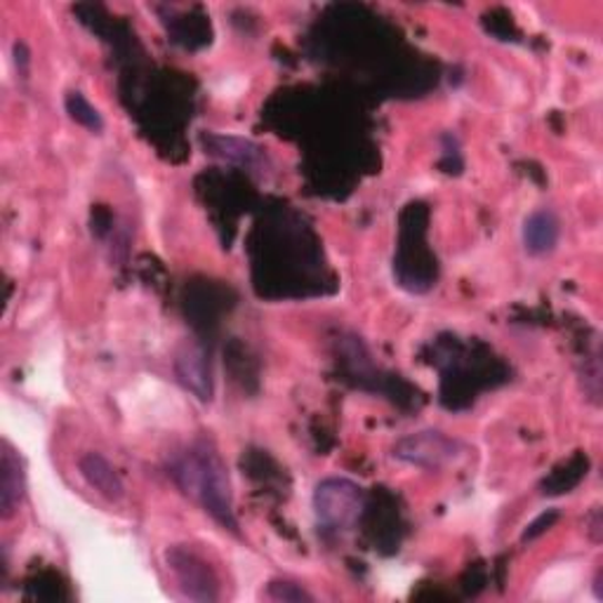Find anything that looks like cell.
Wrapping results in <instances>:
<instances>
[{
    "label": "cell",
    "mask_w": 603,
    "mask_h": 603,
    "mask_svg": "<svg viewBox=\"0 0 603 603\" xmlns=\"http://www.w3.org/2000/svg\"><path fill=\"white\" fill-rule=\"evenodd\" d=\"M168 569L172 571L178 587L191 601H218L220 599V577L210 569V563L191 552L182 544H174L165 552Z\"/></svg>",
    "instance_id": "277c9868"
},
{
    "label": "cell",
    "mask_w": 603,
    "mask_h": 603,
    "mask_svg": "<svg viewBox=\"0 0 603 603\" xmlns=\"http://www.w3.org/2000/svg\"><path fill=\"white\" fill-rule=\"evenodd\" d=\"M365 510V491L352 479L328 476L314 489V512L321 526L333 533L352 531Z\"/></svg>",
    "instance_id": "7a4b0ae2"
},
{
    "label": "cell",
    "mask_w": 603,
    "mask_h": 603,
    "mask_svg": "<svg viewBox=\"0 0 603 603\" xmlns=\"http://www.w3.org/2000/svg\"><path fill=\"white\" fill-rule=\"evenodd\" d=\"M201 140H203L205 153L218 155V159L222 161L243 165L248 170H262L267 165L264 151L250 140L231 138V134H218V132H205Z\"/></svg>",
    "instance_id": "ba28073f"
},
{
    "label": "cell",
    "mask_w": 603,
    "mask_h": 603,
    "mask_svg": "<svg viewBox=\"0 0 603 603\" xmlns=\"http://www.w3.org/2000/svg\"><path fill=\"white\" fill-rule=\"evenodd\" d=\"M521 239L529 255L533 258L550 255V252L556 250L561 239V220L556 218V212L550 208H540L531 212L526 222H523Z\"/></svg>",
    "instance_id": "52a82bcc"
},
{
    "label": "cell",
    "mask_w": 603,
    "mask_h": 603,
    "mask_svg": "<svg viewBox=\"0 0 603 603\" xmlns=\"http://www.w3.org/2000/svg\"><path fill=\"white\" fill-rule=\"evenodd\" d=\"M392 455L403 464L418 466V470L441 472L449 470V466H455L466 455V445L445 432L422 430L399 439L394 443Z\"/></svg>",
    "instance_id": "3957f363"
},
{
    "label": "cell",
    "mask_w": 603,
    "mask_h": 603,
    "mask_svg": "<svg viewBox=\"0 0 603 603\" xmlns=\"http://www.w3.org/2000/svg\"><path fill=\"white\" fill-rule=\"evenodd\" d=\"M174 375H178L187 392H191L199 401L208 403L212 399L210 361L199 344H187L180 349L178 359H174Z\"/></svg>",
    "instance_id": "5b68a950"
},
{
    "label": "cell",
    "mask_w": 603,
    "mask_h": 603,
    "mask_svg": "<svg viewBox=\"0 0 603 603\" xmlns=\"http://www.w3.org/2000/svg\"><path fill=\"white\" fill-rule=\"evenodd\" d=\"M556 519V512H550V514H542L535 523H531V526H529V531L526 533H523V540H533V537H537L542 531H544V526H550V523Z\"/></svg>",
    "instance_id": "7c38bea8"
},
{
    "label": "cell",
    "mask_w": 603,
    "mask_h": 603,
    "mask_svg": "<svg viewBox=\"0 0 603 603\" xmlns=\"http://www.w3.org/2000/svg\"><path fill=\"white\" fill-rule=\"evenodd\" d=\"M168 470L187 498L197 502L224 531L239 533L227 464L210 443L199 441L187 445L184 451L170 458Z\"/></svg>",
    "instance_id": "6da1fadb"
},
{
    "label": "cell",
    "mask_w": 603,
    "mask_h": 603,
    "mask_svg": "<svg viewBox=\"0 0 603 603\" xmlns=\"http://www.w3.org/2000/svg\"><path fill=\"white\" fill-rule=\"evenodd\" d=\"M78 472L88 481L90 489L109 502L125 498V485L115 466L102 453H86L78 458Z\"/></svg>",
    "instance_id": "9c48e42d"
},
{
    "label": "cell",
    "mask_w": 603,
    "mask_h": 603,
    "mask_svg": "<svg viewBox=\"0 0 603 603\" xmlns=\"http://www.w3.org/2000/svg\"><path fill=\"white\" fill-rule=\"evenodd\" d=\"M64 107H67V113H69V119H71L73 123L83 125V128L90 130V132H102V130H104L102 113L90 104V100H88V97H86L83 92H78V90L67 92Z\"/></svg>",
    "instance_id": "30bf717a"
},
{
    "label": "cell",
    "mask_w": 603,
    "mask_h": 603,
    "mask_svg": "<svg viewBox=\"0 0 603 603\" xmlns=\"http://www.w3.org/2000/svg\"><path fill=\"white\" fill-rule=\"evenodd\" d=\"M267 599L271 601H283V603H309L314 601V594L306 592L302 585H298V582H290V580H274L267 585V592H264Z\"/></svg>",
    "instance_id": "8fae6325"
},
{
    "label": "cell",
    "mask_w": 603,
    "mask_h": 603,
    "mask_svg": "<svg viewBox=\"0 0 603 603\" xmlns=\"http://www.w3.org/2000/svg\"><path fill=\"white\" fill-rule=\"evenodd\" d=\"M24 495L27 476L22 458H19L8 441H3V449H0V514H3V519L17 514L19 504L24 502Z\"/></svg>",
    "instance_id": "8992f818"
}]
</instances>
